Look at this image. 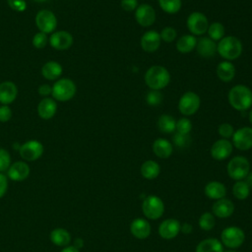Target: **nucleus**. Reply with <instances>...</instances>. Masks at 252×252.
I'll list each match as a JSON object with an SVG mask.
<instances>
[{"label":"nucleus","mask_w":252,"mask_h":252,"mask_svg":"<svg viewBox=\"0 0 252 252\" xmlns=\"http://www.w3.org/2000/svg\"><path fill=\"white\" fill-rule=\"evenodd\" d=\"M196 252H223V245L216 238H207L198 243Z\"/></svg>","instance_id":"obj_29"},{"label":"nucleus","mask_w":252,"mask_h":252,"mask_svg":"<svg viewBox=\"0 0 252 252\" xmlns=\"http://www.w3.org/2000/svg\"><path fill=\"white\" fill-rule=\"evenodd\" d=\"M52 92V88L49 86V85H41L39 88H38V94H41V95H48L49 94H51Z\"/></svg>","instance_id":"obj_48"},{"label":"nucleus","mask_w":252,"mask_h":252,"mask_svg":"<svg viewBox=\"0 0 252 252\" xmlns=\"http://www.w3.org/2000/svg\"><path fill=\"white\" fill-rule=\"evenodd\" d=\"M160 42L161 39L159 33L154 30H150L144 32L140 40L142 49L148 53L157 51L160 46Z\"/></svg>","instance_id":"obj_15"},{"label":"nucleus","mask_w":252,"mask_h":252,"mask_svg":"<svg viewBox=\"0 0 252 252\" xmlns=\"http://www.w3.org/2000/svg\"><path fill=\"white\" fill-rule=\"evenodd\" d=\"M50 45L57 50H66L73 44V36L66 31H59L52 33L49 38Z\"/></svg>","instance_id":"obj_17"},{"label":"nucleus","mask_w":252,"mask_h":252,"mask_svg":"<svg viewBox=\"0 0 252 252\" xmlns=\"http://www.w3.org/2000/svg\"><path fill=\"white\" fill-rule=\"evenodd\" d=\"M11 163V158L9 153L0 148V172H3L5 170H8Z\"/></svg>","instance_id":"obj_42"},{"label":"nucleus","mask_w":252,"mask_h":252,"mask_svg":"<svg viewBox=\"0 0 252 252\" xmlns=\"http://www.w3.org/2000/svg\"><path fill=\"white\" fill-rule=\"evenodd\" d=\"M216 224V220L215 216L212 213L205 212L201 217L199 218V226L203 230H212Z\"/></svg>","instance_id":"obj_36"},{"label":"nucleus","mask_w":252,"mask_h":252,"mask_svg":"<svg viewBox=\"0 0 252 252\" xmlns=\"http://www.w3.org/2000/svg\"><path fill=\"white\" fill-rule=\"evenodd\" d=\"M158 127L164 134L173 133L176 128V120L169 114H161L158 119Z\"/></svg>","instance_id":"obj_32"},{"label":"nucleus","mask_w":252,"mask_h":252,"mask_svg":"<svg viewBox=\"0 0 252 252\" xmlns=\"http://www.w3.org/2000/svg\"><path fill=\"white\" fill-rule=\"evenodd\" d=\"M8 5L16 12H24L27 8L25 0H7Z\"/></svg>","instance_id":"obj_44"},{"label":"nucleus","mask_w":252,"mask_h":252,"mask_svg":"<svg viewBox=\"0 0 252 252\" xmlns=\"http://www.w3.org/2000/svg\"><path fill=\"white\" fill-rule=\"evenodd\" d=\"M216 73H217L218 78L220 81H222L224 83H228V82L232 81V79L235 76V67L231 63V61L223 60L218 64Z\"/></svg>","instance_id":"obj_24"},{"label":"nucleus","mask_w":252,"mask_h":252,"mask_svg":"<svg viewBox=\"0 0 252 252\" xmlns=\"http://www.w3.org/2000/svg\"><path fill=\"white\" fill-rule=\"evenodd\" d=\"M212 211L214 216L220 219H225L230 217L233 214L234 205L230 200L226 198H221V199L216 200V202L213 205Z\"/></svg>","instance_id":"obj_19"},{"label":"nucleus","mask_w":252,"mask_h":252,"mask_svg":"<svg viewBox=\"0 0 252 252\" xmlns=\"http://www.w3.org/2000/svg\"><path fill=\"white\" fill-rule=\"evenodd\" d=\"M50 240L57 246L66 247L71 241V234L65 228H55L50 233Z\"/></svg>","instance_id":"obj_31"},{"label":"nucleus","mask_w":252,"mask_h":252,"mask_svg":"<svg viewBox=\"0 0 252 252\" xmlns=\"http://www.w3.org/2000/svg\"><path fill=\"white\" fill-rule=\"evenodd\" d=\"M220 239L222 245L230 249H235L243 244L245 240V234L240 227L232 225L225 227L221 231Z\"/></svg>","instance_id":"obj_8"},{"label":"nucleus","mask_w":252,"mask_h":252,"mask_svg":"<svg viewBox=\"0 0 252 252\" xmlns=\"http://www.w3.org/2000/svg\"><path fill=\"white\" fill-rule=\"evenodd\" d=\"M121 8L126 12H133L138 7V0H121Z\"/></svg>","instance_id":"obj_45"},{"label":"nucleus","mask_w":252,"mask_h":252,"mask_svg":"<svg viewBox=\"0 0 252 252\" xmlns=\"http://www.w3.org/2000/svg\"><path fill=\"white\" fill-rule=\"evenodd\" d=\"M197 53L204 58H211L217 53V43L208 36H203L197 39Z\"/></svg>","instance_id":"obj_20"},{"label":"nucleus","mask_w":252,"mask_h":252,"mask_svg":"<svg viewBox=\"0 0 252 252\" xmlns=\"http://www.w3.org/2000/svg\"><path fill=\"white\" fill-rule=\"evenodd\" d=\"M35 25L41 32L49 33L56 29L57 20L51 11L41 10L35 16Z\"/></svg>","instance_id":"obj_12"},{"label":"nucleus","mask_w":252,"mask_h":252,"mask_svg":"<svg viewBox=\"0 0 252 252\" xmlns=\"http://www.w3.org/2000/svg\"><path fill=\"white\" fill-rule=\"evenodd\" d=\"M19 152L20 156L25 160L33 161L41 157L43 153V146L40 142L36 140H31L21 145Z\"/></svg>","instance_id":"obj_13"},{"label":"nucleus","mask_w":252,"mask_h":252,"mask_svg":"<svg viewBox=\"0 0 252 252\" xmlns=\"http://www.w3.org/2000/svg\"><path fill=\"white\" fill-rule=\"evenodd\" d=\"M187 28L191 34L202 35L207 32L209 28V21L205 14L201 12H192L186 21Z\"/></svg>","instance_id":"obj_9"},{"label":"nucleus","mask_w":252,"mask_h":252,"mask_svg":"<svg viewBox=\"0 0 252 252\" xmlns=\"http://www.w3.org/2000/svg\"><path fill=\"white\" fill-rule=\"evenodd\" d=\"M245 182L248 184V186H249L250 188H252V171L249 172V173L247 174V176L245 177Z\"/></svg>","instance_id":"obj_51"},{"label":"nucleus","mask_w":252,"mask_h":252,"mask_svg":"<svg viewBox=\"0 0 252 252\" xmlns=\"http://www.w3.org/2000/svg\"><path fill=\"white\" fill-rule=\"evenodd\" d=\"M248 120H249V122H250V124L252 125V109L249 111V113H248Z\"/></svg>","instance_id":"obj_52"},{"label":"nucleus","mask_w":252,"mask_h":252,"mask_svg":"<svg viewBox=\"0 0 252 252\" xmlns=\"http://www.w3.org/2000/svg\"><path fill=\"white\" fill-rule=\"evenodd\" d=\"M228 176L233 180H242L250 172V163L248 159L242 156L232 158L226 166Z\"/></svg>","instance_id":"obj_4"},{"label":"nucleus","mask_w":252,"mask_h":252,"mask_svg":"<svg viewBox=\"0 0 252 252\" xmlns=\"http://www.w3.org/2000/svg\"><path fill=\"white\" fill-rule=\"evenodd\" d=\"M173 143L178 148H186L191 143V138L189 134H181V133H175L173 136Z\"/></svg>","instance_id":"obj_40"},{"label":"nucleus","mask_w":252,"mask_h":252,"mask_svg":"<svg viewBox=\"0 0 252 252\" xmlns=\"http://www.w3.org/2000/svg\"><path fill=\"white\" fill-rule=\"evenodd\" d=\"M231 138L232 146L237 150L247 151L252 149V127L244 126L235 130Z\"/></svg>","instance_id":"obj_10"},{"label":"nucleus","mask_w":252,"mask_h":252,"mask_svg":"<svg viewBox=\"0 0 252 252\" xmlns=\"http://www.w3.org/2000/svg\"><path fill=\"white\" fill-rule=\"evenodd\" d=\"M32 1H34V2H45L47 0H32Z\"/></svg>","instance_id":"obj_53"},{"label":"nucleus","mask_w":252,"mask_h":252,"mask_svg":"<svg viewBox=\"0 0 252 252\" xmlns=\"http://www.w3.org/2000/svg\"><path fill=\"white\" fill-rule=\"evenodd\" d=\"M180 231H182V232L185 233V234L190 233V232L192 231V226H191V224H189V223H184L183 225H181Z\"/></svg>","instance_id":"obj_49"},{"label":"nucleus","mask_w":252,"mask_h":252,"mask_svg":"<svg viewBox=\"0 0 252 252\" xmlns=\"http://www.w3.org/2000/svg\"><path fill=\"white\" fill-rule=\"evenodd\" d=\"M207 33L209 35L208 37H210L214 41H220L222 37H224V33H225L224 26L221 23L214 22L211 25H209Z\"/></svg>","instance_id":"obj_33"},{"label":"nucleus","mask_w":252,"mask_h":252,"mask_svg":"<svg viewBox=\"0 0 252 252\" xmlns=\"http://www.w3.org/2000/svg\"><path fill=\"white\" fill-rule=\"evenodd\" d=\"M159 36L164 42H172L177 36V32L172 27H164L159 32Z\"/></svg>","instance_id":"obj_39"},{"label":"nucleus","mask_w":252,"mask_h":252,"mask_svg":"<svg viewBox=\"0 0 252 252\" xmlns=\"http://www.w3.org/2000/svg\"><path fill=\"white\" fill-rule=\"evenodd\" d=\"M201 105L200 96L194 92L184 93L178 100V110L185 117L195 114Z\"/></svg>","instance_id":"obj_5"},{"label":"nucleus","mask_w":252,"mask_h":252,"mask_svg":"<svg viewBox=\"0 0 252 252\" xmlns=\"http://www.w3.org/2000/svg\"><path fill=\"white\" fill-rule=\"evenodd\" d=\"M162 94L157 90H150L146 94V102L151 106H157L162 101Z\"/></svg>","instance_id":"obj_37"},{"label":"nucleus","mask_w":252,"mask_h":252,"mask_svg":"<svg viewBox=\"0 0 252 252\" xmlns=\"http://www.w3.org/2000/svg\"><path fill=\"white\" fill-rule=\"evenodd\" d=\"M136 22L144 28L151 27L156 22V11L150 4H140L134 11Z\"/></svg>","instance_id":"obj_11"},{"label":"nucleus","mask_w":252,"mask_h":252,"mask_svg":"<svg viewBox=\"0 0 252 252\" xmlns=\"http://www.w3.org/2000/svg\"><path fill=\"white\" fill-rule=\"evenodd\" d=\"M62 71V66L55 61H48L41 68L42 76L49 81L58 79L61 76Z\"/></svg>","instance_id":"obj_28"},{"label":"nucleus","mask_w":252,"mask_h":252,"mask_svg":"<svg viewBox=\"0 0 252 252\" xmlns=\"http://www.w3.org/2000/svg\"><path fill=\"white\" fill-rule=\"evenodd\" d=\"M181 224L175 219H167L158 225V234L163 239H173L180 232Z\"/></svg>","instance_id":"obj_16"},{"label":"nucleus","mask_w":252,"mask_h":252,"mask_svg":"<svg viewBox=\"0 0 252 252\" xmlns=\"http://www.w3.org/2000/svg\"><path fill=\"white\" fill-rule=\"evenodd\" d=\"M32 44L36 48H43L47 44V35L44 32H37L32 38Z\"/></svg>","instance_id":"obj_43"},{"label":"nucleus","mask_w":252,"mask_h":252,"mask_svg":"<svg viewBox=\"0 0 252 252\" xmlns=\"http://www.w3.org/2000/svg\"><path fill=\"white\" fill-rule=\"evenodd\" d=\"M223 252H236V251H230V250H229V251H223Z\"/></svg>","instance_id":"obj_54"},{"label":"nucleus","mask_w":252,"mask_h":252,"mask_svg":"<svg viewBox=\"0 0 252 252\" xmlns=\"http://www.w3.org/2000/svg\"><path fill=\"white\" fill-rule=\"evenodd\" d=\"M142 211L147 219L158 220L163 215L164 205L160 198L156 195H150L144 199Z\"/></svg>","instance_id":"obj_7"},{"label":"nucleus","mask_w":252,"mask_h":252,"mask_svg":"<svg viewBox=\"0 0 252 252\" xmlns=\"http://www.w3.org/2000/svg\"><path fill=\"white\" fill-rule=\"evenodd\" d=\"M30 174V166L24 161H16L8 168V177L14 181H23Z\"/></svg>","instance_id":"obj_22"},{"label":"nucleus","mask_w":252,"mask_h":252,"mask_svg":"<svg viewBox=\"0 0 252 252\" xmlns=\"http://www.w3.org/2000/svg\"><path fill=\"white\" fill-rule=\"evenodd\" d=\"M132 235L138 239H146L151 234V224L148 220L142 218H137L130 224Z\"/></svg>","instance_id":"obj_18"},{"label":"nucleus","mask_w":252,"mask_h":252,"mask_svg":"<svg viewBox=\"0 0 252 252\" xmlns=\"http://www.w3.org/2000/svg\"><path fill=\"white\" fill-rule=\"evenodd\" d=\"M12 117V110L8 105H2L0 106V121L1 122H7Z\"/></svg>","instance_id":"obj_46"},{"label":"nucleus","mask_w":252,"mask_h":252,"mask_svg":"<svg viewBox=\"0 0 252 252\" xmlns=\"http://www.w3.org/2000/svg\"><path fill=\"white\" fill-rule=\"evenodd\" d=\"M232 143L227 139L217 140L211 147V156L216 160H223L232 153Z\"/></svg>","instance_id":"obj_14"},{"label":"nucleus","mask_w":252,"mask_h":252,"mask_svg":"<svg viewBox=\"0 0 252 252\" xmlns=\"http://www.w3.org/2000/svg\"><path fill=\"white\" fill-rule=\"evenodd\" d=\"M52 96L59 101H67L76 94V85L70 79H60L52 87Z\"/></svg>","instance_id":"obj_6"},{"label":"nucleus","mask_w":252,"mask_h":252,"mask_svg":"<svg viewBox=\"0 0 252 252\" xmlns=\"http://www.w3.org/2000/svg\"><path fill=\"white\" fill-rule=\"evenodd\" d=\"M18 94L17 86L11 81H5L0 84V102L4 105L12 103Z\"/></svg>","instance_id":"obj_21"},{"label":"nucleus","mask_w":252,"mask_h":252,"mask_svg":"<svg viewBox=\"0 0 252 252\" xmlns=\"http://www.w3.org/2000/svg\"><path fill=\"white\" fill-rule=\"evenodd\" d=\"M243 50L242 43L234 35H224L219 43H217V52L226 61L237 59Z\"/></svg>","instance_id":"obj_3"},{"label":"nucleus","mask_w":252,"mask_h":252,"mask_svg":"<svg viewBox=\"0 0 252 252\" xmlns=\"http://www.w3.org/2000/svg\"><path fill=\"white\" fill-rule=\"evenodd\" d=\"M144 80L150 90L160 91L169 84L170 74L165 67L161 65H153L146 71Z\"/></svg>","instance_id":"obj_2"},{"label":"nucleus","mask_w":252,"mask_h":252,"mask_svg":"<svg viewBox=\"0 0 252 252\" xmlns=\"http://www.w3.org/2000/svg\"><path fill=\"white\" fill-rule=\"evenodd\" d=\"M250 189L245 181L238 180L232 186V194L238 200H245L250 194Z\"/></svg>","instance_id":"obj_35"},{"label":"nucleus","mask_w":252,"mask_h":252,"mask_svg":"<svg viewBox=\"0 0 252 252\" xmlns=\"http://www.w3.org/2000/svg\"><path fill=\"white\" fill-rule=\"evenodd\" d=\"M234 128L233 126L230 124V123H227V122H223L221 123L219 128H218V132H219V135L222 138V139H229L232 137L233 133H234Z\"/></svg>","instance_id":"obj_41"},{"label":"nucleus","mask_w":252,"mask_h":252,"mask_svg":"<svg viewBox=\"0 0 252 252\" xmlns=\"http://www.w3.org/2000/svg\"><path fill=\"white\" fill-rule=\"evenodd\" d=\"M57 110V104L53 98L45 97L37 105V113L43 119L52 118Z\"/></svg>","instance_id":"obj_25"},{"label":"nucleus","mask_w":252,"mask_h":252,"mask_svg":"<svg viewBox=\"0 0 252 252\" xmlns=\"http://www.w3.org/2000/svg\"><path fill=\"white\" fill-rule=\"evenodd\" d=\"M227 99L235 110H247L252 106V91L245 85H235L229 90Z\"/></svg>","instance_id":"obj_1"},{"label":"nucleus","mask_w":252,"mask_h":252,"mask_svg":"<svg viewBox=\"0 0 252 252\" xmlns=\"http://www.w3.org/2000/svg\"><path fill=\"white\" fill-rule=\"evenodd\" d=\"M61 252H80V251L75 246H66L64 249H62Z\"/></svg>","instance_id":"obj_50"},{"label":"nucleus","mask_w":252,"mask_h":252,"mask_svg":"<svg viewBox=\"0 0 252 252\" xmlns=\"http://www.w3.org/2000/svg\"><path fill=\"white\" fill-rule=\"evenodd\" d=\"M8 188V180L7 177L0 172V198L3 197Z\"/></svg>","instance_id":"obj_47"},{"label":"nucleus","mask_w":252,"mask_h":252,"mask_svg":"<svg viewBox=\"0 0 252 252\" xmlns=\"http://www.w3.org/2000/svg\"><path fill=\"white\" fill-rule=\"evenodd\" d=\"M159 172H160L159 164L153 159H148L144 161L141 165V174L146 179H149V180L155 179L158 176Z\"/></svg>","instance_id":"obj_30"},{"label":"nucleus","mask_w":252,"mask_h":252,"mask_svg":"<svg viewBox=\"0 0 252 252\" xmlns=\"http://www.w3.org/2000/svg\"><path fill=\"white\" fill-rule=\"evenodd\" d=\"M197 38L193 34H183L176 41V49L180 53L186 54L193 51L196 48Z\"/></svg>","instance_id":"obj_27"},{"label":"nucleus","mask_w":252,"mask_h":252,"mask_svg":"<svg viewBox=\"0 0 252 252\" xmlns=\"http://www.w3.org/2000/svg\"><path fill=\"white\" fill-rule=\"evenodd\" d=\"M192 130V122L187 117H182L176 121L175 131L181 134H190Z\"/></svg>","instance_id":"obj_38"},{"label":"nucleus","mask_w":252,"mask_h":252,"mask_svg":"<svg viewBox=\"0 0 252 252\" xmlns=\"http://www.w3.org/2000/svg\"><path fill=\"white\" fill-rule=\"evenodd\" d=\"M205 194L210 199L219 200L225 197L226 188L221 182L211 181L205 186Z\"/></svg>","instance_id":"obj_26"},{"label":"nucleus","mask_w":252,"mask_h":252,"mask_svg":"<svg viewBox=\"0 0 252 252\" xmlns=\"http://www.w3.org/2000/svg\"><path fill=\"white\" fill-rule=\"evenodd\" d=\"M152 149L154 154L159 158H167L173 152L172 144L163 138L156 139L152 145Z\"/></svg>","instance_id":"obj_23"},{"label":"nucleus","mask_w":252,"mask_h":252,"mask_svg":"<svg viewBox=\"0 0 252 252\" xmlns=\"http://www.w3.org/2000/svg\"><path fill=\"white\" fill-rule=\"evenodd\" d=\"M159 8L166 14H176L180 11L182 6L181 0H158Z\"/></svg>","instance_id":"obj_34"}]
</instances>
